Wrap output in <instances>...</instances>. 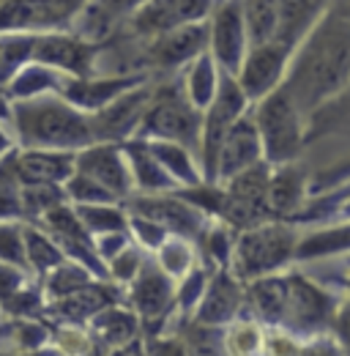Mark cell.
<instances>
[{"instance_id": "cell-7", "label": "cell", "mask_w": 350, "mask_h": 356, "mask_svg": "<svg viewBox=\"0 0 350 356\" xmlns=\"http://www.w3.org/2000/svg\"><path fill=\"white\" fill-rule=\"evenodd\" d=\"M247 110H249V99L244 96L238 80L219 72L217 96L203 110V129H200V159H203V181L206 184H217V156L222 140Z\"/></svg>"}, {"instance_id": "cell-29", "label": "cell", "mask_w": 350, "mask_h": 356, "mask_svg": "<svg viewBox=\"0 0 350 356\" xmlns=\"http://www.w3.org/2000/svg\"><path fill=\"white\" fill-rule=\"evenodd\" d=\"M22 238H25V261H28V268L36 280H42L47 271H52L58 264L66 261L63 250L39 225L22 222Z\"/></svg>"}, {"instance_id": "cell-47", "label": "cell", "mask_w": 350, "mask_h": 356, "mask_svg": "<svg viewBox=\"0 0 350 356\" xmlns=\"http://www.w3.org/2000/svg\"><path fill=\"white\" fill-rule=\"evenodd\" d=\"M208 285V271L200 266H194L189 274L181 277V285L175 288V302L181 305V310H194L206 293Z\"/></svg>"}, {"instance_id": "cell-55", "label": "cell", "mask_w": 350, "mask_h": 356, "mask_svg": "<svg viewBox=\"0 0 350 356\" xmlns=\"http://www.w3.org/2000/svg\"><path fill=\"white\" fill-rule=\"evenodd\" d=\"M107 356H148V351H145V346H142L140 337H137V340H131V343L121 346V348L107 351Z\"/></svg>"}, {"instance_id": "cell-19", "label": "cell", "mask_w": 350, "mask_h": 356, "mask_svg": "<svg viewBox=\"0 0 350 356\" xmlns=\"http://www.w3.org/2000/svg\"><path fill=\"white\" fill-rule=\"evenodd\" d=\"M260 159L262 145L258 127H255V118H252V113H244L222 140V148H219L217 156V184L233 178L235 173H241L252 165H258Z\"/></svg>"}, {"instance_id": "cell-35", "label": "cell", "mask_w": 350, "mask_h": 356, "mask_svg": "<svg viewBox=\"0 0 350 356\" xmlns=\"http://www.w3.org/2000/svg\"><path fill=\"white\" fill-rule=\"evenodd\" d=\"M33 42L36 33H0V90L25 63H31Z\"/></svg>"}, {"instance_id": "cell-53", "label": "cell", "mask_w": 350, "mask_h": 356, "mask_svg": "<svg viewBox=\"0 0 350 356\" xmlns=\"http://www.w3.org/2000/svg\"><path fill=\"white\" fill-rule=\"evenodd\" d=\"M151 356H189V354H186V346L178 343V340H156L151 346Z\"/></svg>"}, {"instance_id": "cell-27", "label": "cell", "mask_w": 350, "mask_h": 356, "mask_svg": "<svg viewBox=\"0 0 350 356\" xmlns=\"http://www.w3.org/2000/svg\"><path fill=\"white\" fill-rule=\"evenodd\" d=\"M247 302L265 323H279L285 318V299H288V280L279 274H265L258 280H249Z\"/></svg>"}, {"instance_id": "cell-18", "label": "cell", "mask_w": 350, "mask_h": 356, "mask_svg": "<svg viewBox=\"0 0 350 356\" xmlns=\"http://www.w3.org/2000/svg\"><path fill=\"white\" fill-rule=\"evenodd\" d=\"M129 305L137 318L159 321L175 305V282L153 258H145L137 277L129 282Z\"/></svg>"}, {"instance_id": "cell-9", "label": "cell", "mask_w": 350, "mask_h": 356, "mask_svg": "<svg viewBox=\"0 0 350 356\" xmlns=\"http://www.w3.org/2000/svg\"><path fill=\"white\" fill-rule=\"evenodd\" d=\"M247 49H249V39L244 28L241 0H222L219 6H214L211 22H208V55L214 58L222 74L235 77Z\"/></svg>"}, {"instance_id": "cell-58", "label": "cell", "mask_w": 350, "mask_h": 356, "mask_svg": "<svg viewBox=\"0 0 350 356\" xmlns=\"http://www.w3.org/2000/svg\"><path fill=\"white\" fill-rule=\"evenodd\" d=\"M337 17H342L345 22H350V0H337V6L331 8Z\"/></svg>"}, {"instance_id": "cell-8", "label": "cell", "mask_w": 350, "mask_h": 356, "mask_svg": "<svg viewBox=\"0 0 350 356\" xmlns=\"http://www.w3.org/2000/svg\"><path fill=\"white\" fill-rule=\"evenodd\" d=\"M90 0H0V33L72 31Z\"/></svg>"}, {"instance_id": "cell-20", "label": "cell", "mask_w": 350, "mask_h": 356, "mask_svg": "<svg viewBox=\"0 0 350 356\" xmlns=\"http://www.w3.org/2000/svg\"><path fill=\"white\" fill-rule=\"evenodd\" d=\"M142 3H148V0H90L83 8V14L74 19L72 33L85 39V42L101 44L129 19Z\"/></svg>"}, {"instance_id": "cell-40", "label": "cell", "mask_w": 350, "mask_h": 356, "mask_svg": "<svg viewBox=\"0 0 350 356\" xmlns=\"http://www.w3.org/2000/svg\"><path fill=\"white\" fill-rule=\"evenodd\" d=\"M156 264L173 280H181L183 274H189L194 268V250H192L189 238L167 236L165 244L156 250Z\"/></svg>"}, {"instance_id": "cell-6", "label": "cell", "mask_w": 350, "mask_h": 356, "mask_svg": "<svg viewBox=\"0 0 350 356\" xmlns=\"http://www.w3.org/2000/svg\"><path fill=\"white\" fill-rule=\"evenodd\" d=\"M214 11V0H148L110 36L131 44H145L175 28L203 22Z\"/></svg>"}, {"instance_id": "cell-32", "label": "cell", "mask_w": 350, "mask_h": 356, "mask_svg": "<svg viewBox=\"0 0 350 356\" xmlns=\"http://www.w3.org/2000/svg\"><path fill=\"white\" fill-rule=\"evenodd\" d=\"M217 88H219L217 63H214V58H211L208 52H203V55H197V58L189 63V72H186V80H183V93H186V99L203 113V110L214 102Z\"/></svg>"}, {"instance_id": "cell-1", "label": "cell", "mask_w": 350, "mask_h": 356, "mask_svg": "<svg viewBox=\"0 0 350 356\" xmlns=\"http://www.w3.org/2000/svg\"><path fill=\"white\" fill-rule=\"evenodd\" d=\"M350 80V22L326 11L301 39L285 69L282 86L299 113L309 118L326 102L340 96Z\"/></svg>"}, {"instance_id": "cell-39", "label": "cell", "mask_w": 350, "mask_h": 356, "mask_svg": "<svg viewBox=\"0 0 350 356\" xmlns=\"http://www.w3.org/2000/svg\"><path fill=\"white\" fill-rule=\"evenodd\" d=\"M66 200V192L60 184H33L22 186V222H39L44 214Z\"/></svg>"}, {"instance_id": "cell-22", "label": "cell", "mask_w": 350, "mask_h": 356, "mask_svg": "<svg viewBox=\"0 0 350 356\" xmlns=\"http://www.w3.org/2000/svg\"><path fill=\"white\" fill-rule=\"evenodd\" d=\"M17 178L22 186L33 184H66V178L74 173V154L72 151H19L14 156Z\"/></svg>"}, {"instance_id": "cell-41", "label": "cell", "mask_w": 350, "mask_h": 356, "mask_svg": "<svg viewBox=\"0 0 350 356\" xmlns=\"http://www.w3.org/2000/svg\"><path fill=\"white\" fill-rule=\"evenodd\" d=\"M63 192H66V200L72 206H96V203H121L110 189H104L99 181L83 176V173H72L63 184Z\"/></svg>"}, {"instance_id": "cell-14", "label": "cell", "mask_w": 350, "mask_h": 356, "mask_svg": "<svg viewBox=\"0 0 350 356\" xmlns=\"http://www.w3.org/2000/svg\"><path fill=\"white\" fill-rule=\"evenodd\" d=\"M290 49L282 47L279 42H265V44L249 47L244 55V63L235 74L238 86L244 90V96L249 102H260L262 96H268L274 88L282 86L285 80V69L290 63Z\"/></svg>"}, {"instance_id": "cell-13", "label": "cell", "mask_w": 350, "mask_h": 356, "mask_svg": "<svg viewBox=\"0 0 350 356\" xmlns=\"http://www.w3.org/2000/svg\"><path fill=\"white\" fill-rule=\"evenodd\" d=\"M288 280V299H285V318L282 326L296 332H315L326 326L337 315V299L306 280L301 274H285Z\"/></svg>"}, {"instance_id": "cell-52", "label": "cell", "mask_w": 350, "mask_h": 356, "mask_svg": "<svg viewBox=\"0 0 350 356\" xmlns=\"http://www.w3.org/2000/svg\"><path fill=\"white\" fill-rule=\"evenodd\" d=\"M265 343V351L268 356H299V346L290 340V337H285V334H271L268 340H262Z\"/></svg>"}, {"instance_id": "cell-44", "label": "cell", "mask_w": 350, "mask_h": 356, "mask_svg": "<svg viewBox=\"0 0 350 356\" xmlns=\"http://www.w3.org/2000/svg\"><path fill=\"white\" fill-rule=\"evenodd\" d=\"M203 238V250L211 261H217L219 268H227L230 264V255H233V244H235V236L230 233V225H214L208 230H200Z\"/></svg>"}, {"instance_id": "cell-31", "label": "cell", "mask_w": 350, "mask_h": 356, "mask_svg": "<svg viewBox=\"0 0 350 356\" xmlns=\"http://www.w3.org/2000/svg\"><path fill=\"white\" fill-rule=\"evenodd\" d=\"M350 129V80L340 96L326 102L320 110H315L306 118V143L326 137V134L348 132Z\"/></svg>"}, {"instance_id": "cell-21", "label": "cell", "mask_w": 350, "mask_h": 356, "mask_svg": "<svg viewBox=\"0 0 350 356\" xmlns=\"http://www.w3.org/2000/svg\"><path fill=\"white\" fill-rule=\"evenodd\" d=\"M244 302V285L241 280H235L227 268H219L214 280H208L206 293L200 299V307H194V323L200 326H222L230 323Z\"/></svg>"}, {"instance_id": "cell-23", "label": "cell", "mask_w": 350, "mask_h": 356, "mask_svg": "<svg viewBox=\"0 0 350 356\" xmlns=\"http://www.w3.org/2000/svg\"><path fill=\"white\" fill-rule=\"evenodd\" d=\"M121 145H124V154H126V162H129L131 184L140 195H162V192H175L178 189L173 176L159 165V159L151 154L145 140L131 137Z\"/></svg>"}, {"instance_id": "cell-26", "label": "cell", "mask_w": 350, "mask_h": 356, "mask_svg": "<svg viewBox=\"0 0 350 356\" xmlns=\"http://www.w3.org/2000/svg\"><path fill=\"white\" fill-rule=\"evenodd\" d=\"M326 3L328 0H279V22H276L274 42L296 52L301 39L326 14Z\"/></svg>"}, {"instance_id": "cell-16", "label": "cell", "mask_w": 350, "mask_h": 356, "mask_svg": "<svg viewBox=\"0 0 350 356\" xmlns=\"http://www.w3.org/2000/svg\"><path fill=\"white\" fill-rule=\"evenodd\" d=\"M145 80H151L145 72H131V74H90V77H63L58 96H63L72 107L83 110V113H96L101 107H107L112 99H118L121 93L142 86Z\"/></svg>"}, {"instance_id": "cell-33", "label": "cell", "mask_w": 350, "mask_h": 356, "mask_svg": "<svg viewBox=\"0 0 350 356\" xmlns=\"http://www.w3.org/2000/svg\"><path fill=\"white\" fill-rule=\"evenodd\" d=\"M241 14H244L249 47L265 44L276 36L279 0H241Z\"/></svg>"}, {"instance_id": "cell-57", "label": "cell", "mask_w": 350, "mask_h": 356, "mask_svg": "<svg viewBox=\"0 0 350 356\" xmlns=\"http://www.w3.org/2000/svg\"><path fill=\"white\" fill-rule=\"evenodd\" d=\"M8 118H11V102H8V96L0 90V124L8 127Z\"/></svg>"}, {"instance_id": "cell-34", "label": "cell", "mask_w": 350, "mask_h": 356, "mask_svg": "<svg viewBox=\"0 0 350 356\" xmlns=\"http://www.w3.org/2000/svg\"><path fill=\"white\" fill-rule=\"evenodd\" d=\"M77 220L90 236L129 230V214L121 203H96V206H74Z\"/></svg>"}, {"instance_id": "cell-42", "label": "cell", "mask_w": 350, "mask_h": 356, "mask_svg": "<svg viewBox=\"0 0 350 356\" xmlns=\"http://www.w3.org/2000/svg\"><path fill=\"white\" fill-rule=\"evenodd\" d=\"M49 346L60 356H90L93 354V337L85 326L77 323H55Z\"/></svg>"}, {"instance_id": "cell-28", "label": "cell", "mask_w": 350, "mask_h": 356, "mask_svg": "<svg viewBox=\"0 0 350 356\" xmlns=\"http://www.w3.org/2000/svg\"><path fill=\"white\" fill-rule=\"evenodd\" d=\"M63 77H66L63 72L31 60V63H25V66L8 80V86L3 88V93L8 96V102L33 99V96H44V93H58Z\"/></svg>"}, {"instance_id": "cell-5", "label": "cell", "mask_w": 350, "mask_h": 356, "mask_svg": "<svg viewBox=\"0 0 350 356\" xmlns=\"http://www.w3.org/2000/svg\"><path fill=\"white\" fill-rule=\"evenodd\" d=\"M200 129H203V113L186 99L183 86L167 83L153 86L151 104L137 127V140H167L178 143L186 151L200 154Z\"/></svg>"}, {"instance_id": "cell-43", "label": "cell", "mask_w": 350, "mask_h": 356, "mask_svg": "<svg viewBox=\"0 0 350 356\" xmlns=\"http://www.w3.org/2000/svg\"><path fill=\"white\" fill-rule=\"evenodd\" d=\"M262 329L252 321L233 323L224 334V351L230 356H252L262 348Z\"/></svg>"}, {"instance_id": "cell-17", "label": "cell", "mask_w": 350, "mask_h": 356, "mask_svg": "<svg viewBox=\"0 0 350 356\" xmlns=\"http://www.w3.org/2000/svg\"><path fill=\"white\" fill-rule=\"evenodd\" d=\"M118 302H121V285H115L110 280H93V282H88V285L60 296V299L47 302L42 318L49 323L55 321V323L85 326L96 312H101L110 305H118Z\"/></svg>"}, {"instance_id": "cell-10", "label": "cell", "mask_w": 350, "mask_h": 356, "mask_svg": "<svg viewBox=\"0 0 350 356\" xmlns=\"http://www.w3.org/2000/svg\"><path fill=\"white\" fill-rule=\"evenodd\" d=\"M99 55L101 44L85 42L72 31H52V33H36L31 60L58 69L69 77H90L96 74Z\"/></svg>"}, {"instance_id": "cell-3", "label": "cell", "mask_w": 350, "mask_h": 356, "mask_svg": "<svg viewBox=\"0 0 350 356\" xmlns=\"http://www.w3.org/2000/svg\"><path fill=\"white\" fill-rule=\"evenodd\" d=\"M252 118H255V127L260 134L262 159L271 168L290 165L299 159V154L306 145V118L293 104L285 86L262 96Z\"/></svg>"}, {"instance_id": "cell-37", "label": "cell", "mask_w": 350, "mask_h": 356, "mask_svg": "<svg viewBox=\"0 0 350 356\" xmlns=\"http://www.w3.org/2000/svg\"><path fill=\"white\" fill-rule=\"evenodd\" d=\"M17 148L0 159V222H22V181L14 168Z\"/></svg>"}, {"instance_id": "cell-12", "label": "cell", "mask_w": 350, "mask_h": 356, "mask_svg": "<svg viewBox=\"0 0 350 356\" xmlns=\"http://www.w3.org/2000/svg\"><path fill=\"white\" fill-rule=\"evenodd\" d=\"M126 214L145 217L151 222L162 225L170 236L181 238H197L203 230V211L175 192H162V195H129L121 200Z\"/></svg>"}, {"instance_id": "cell-48", "label": "cell", "mask_w": 350, "mask_h": 356, "mask_svg": "<svg viewBox=\"0 0 350 356\" xmlns=\"http://www.w3.org/2000/svg\"><path fill=\"white\" fill-rule=\"evenodd\" d=\"M129 236L134 238V244L142 247V250H159L170 233H167L162 225L151 222V220H145V217L129 214Z\"/></svg>"}, {"instance_id": "cell-38", "label": "cell", "mask_w": 350, "mask_h": 356, "mask_svg": "<svg viewBox=\"0 0 350 356\" xmlns=\"http://www.w3.org/2000/svg\"><path fill=\"white\" fill-rule=\"evenodd\" d=\"M345 250H350V222L309 233L304 241H299L296 258L312 261V258H326V255H337V252H345Z\"/></svg>"}, {"instance_id": "cell-36", "label": "cell", "mask_w": 350, "mask_h": 356, "mask_svg": "<svg viewBox=\"0 0 350 356\" xmlns=\"http://www.w3.org/2000/svg\"><path fill=\"white\" fill-rule=\"evenodd\" d=\"M93 280H96V277H93L85 266H80V264H74V261L66 258L63 264H58L52 271H47L39 282H42L44 299L52 302V299H60V296H66V293L83 288L88 282H93Z\"/></svg>"}, {"instance_id": "cell-4", "label": "cell", "mask_w": 350, "mask_h": 356, "mask_svg": "<svg viewBox=\"0 0 350 356\" xmlns=\"http://www.w3.org/2000/svg\"><path fill=\"white\" fill-rule=\"evenodd\" d=\"M296 247H299V236L290 225L262 222L235 236L227 271L241 282L274 274L296 258Z\"/></svg>"}, {"instance_id": "cell-24", "label": "cell", "mask_w": 350, "mask_h": 356, "mask_svg": "<svg viewBox=\"0 0 350 356\" xmlns=\"http://www.w3.org/2000/svg\"><path fill=\"white\" fill-rule=\"evenodd\" d=\"M306 197V173L299 165H279L271 168L268 189H265V206L271 217H290L301 209Z\"/></svg>"}, {"instance_id": "cell-25", "label": "cell", "mask_w": 350, "mask_h": 356, "mask_svg": "<svg viewBox=\"0 0 350 356\" xmlns=\"http://www.w3.org/2000/svg\"><path fill=\"white\" fill-rule=\"evenodd\" d=\"M85 329L93 337V346L112 351V348H121L140 337V318L134 315L131 307H121V302H118V305H110L101 312H96L85 323Z\"/></svg>"}, {"instance_id": "cell-56", "label": "cell", "mask_w": 350, "mask_h": 356, "mask_svg": "<svg viewBox=\"0 0 350 356\" xmlns=\"http://www.w3.org/2000/svg\"><path fill=\"white\" fill-rule=\"evenodd\" d=\"M17 145H14V137L8 132V127L6 124H0V159L8 154V151H14Z\"/></svg>"}, {"instance_id": "cell-2", "label": "cell", "mask_w": 350, "mask_h": 356, "mask_svg": "<svg viewBox=\"0 0 350 356\" xmlns=\"http://www.w3.org/2000/svg\"><path fill=\"white\" fill-rule=\"evenodd\" d=\"M8 132L19 151H83L93 143L90 115L58 93L11 102Z\"/></svg>"}, {"instance_id": "cell-51", "label": "cell", "mask_w": 350, "mask_h": 356, "mask_svg": "<svg viewBox=\"0 0 350 356\" xmlns=\"http://www.w3.org/2000/svg\"><path fill=\"white\" fill-rule=\"evenodd\" d=\"M299 356H345L342 346L337 337L331 334H317L312 343H306L304 348L299 351Z\"/></svg>"}, {"instance_id": "cell-45", "label": "cell", "mask_w": 350, "mask_h": 356, "mask_svg": "<svg viewBox=\"0 0 350 356\" xmlns=\"http://www.w3.org/2000/svg\"><path fill=\"white\" fill-rule=\"evenodd\" d=\"M142 261H145L142 247H137V244L131 241L129 247H124L112 261H107L110 282H115V285H129L131 280L137 277V271H140V266H142Z\"/></svg>"}, {"instance_id": "cell-15", "label": "cell", "mask_w": 350, "mask_h": 356, "mask_svg": "<svg viewBox=\"0 0 350 356\" xmlns=\"http://www.w3.org/2000/svg\"><path fill=\"white\" fill-rule=\"evenodd\" d=\"M74 170L99 181L118 200H126L129 195H134L129 162L121 143H90L88 148L74 154Z\"/></svg>"}, {"instance_id": "cell-54", "label": "cell", "mask_w": 350, "mask_h": 356, "mask_svg": "<svg viewBox=\"0 0 350 356\" xmlns=\"http://www.w3.org/2000/svg\"><path fill=\"white\" fill-rule=\"evenodd\" d=\"M337 334H340L342 351L350 354V305L342 312H337Z\"/></svg>"}, {"instance_id": "cell-46", "label": "cell", "mask_w": 350, "mask_h": 356, "mask_svg": "<svg viewBox=\"0 0 350 356\" xmlns=\"http://www.w3.org/2000/svg\"><path fill=\"white\" fill-rule=\"evenodd\" d=\"M0 261L31 271V268H28V261H25L22 222H0Z\"/></svg>"}, {"instance_id": "cell-49", "label": "cell", "mask_w": 350, "mask_h": 356, "mask_svg": "<svg viewBox=\"0 0 350 356\" xmlns=\"http://www.w3.org/2000/svg\"><path fill=\"white\" fill-rule=\"evenodd\" d=\"M31 280H36L31 271L17 268V266H11V264H3V261H0V307H3L17 291H22Z\"/></svg>"}, {"instance_id": "cell-50", "label": "cell", "mask_w": 350, "mask_h": 356, "mask_svg": "<svg viewBox=\"0 0 350 356\" xmlns=\"http://www.w3.org/2000/svg\"><path fill=\"white\" fill-rule=\"evenodd\" d=\"M131 244V236L129 230H115V233H101V236H93V247H96V252H99V258L104 261V266H107V261H112L124 247H129Z\"/></svg>"}, {"instance_id": "cell-11", "label": "cell", "mask_w": 350, "mask_h": 356, "mask_svg": "<svg viewBox=\"0 0 350 356\" xmlns=\"http://www.w3.org/2000/svg\"><path fill=\"white\" fill-rule=\"evenodd\" d=\"M153 96V83L145 80L142 86L121 93L107 107L90 113V132L93 143H126L134 137L148 104Z\"/></svg>"}, {"instance_id": "cell-30", "label": "cell", "mask_w": 350, "mask_h": 356, "mask_svg": "<svg viewBox=\"0 0 350 356\" xmlns=\"http://www.w3.org/2000/svg\"><path fill=\"white\" fill-rule=\"evenodd\" d=\"M151 154L159 159V165L173 176L178 186H197L203 184V173L197 170L192 151H186L178 143H167V140H145Z\"/></svg>"}]
</instances>
